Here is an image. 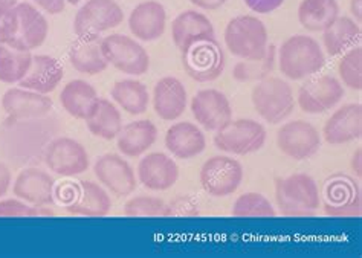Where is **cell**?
Segmentation results:
<instances>
[{"mask_svg":"<svg viewBox=\"0 0 362 258\" xmlns=\"http://www.w3.org/2000/svg\"><path fill=\"white\" fill-rule=\"evenodd\" d=\"M326 64V54L310 35L297 34L284 40L279 49V68L286 78L300 81L318 74Z\"/></svg>","mask_w":362,"mask_h":258,"instance_id":"1","label":"cell"},{"mask_svg":"<svg viewBox=\"0 0 362 258\" xmlns=\"http://www.w3.org/2000/svg\"><path fill=\"white\" fill-rule=\"evenodd\" d=\"M226 49L240 60H255L264 55L269 35L264 23L255 16H237L225 28Z\"/></svg>","mask_w":362,"mask_h":258,"instance_id":"2","label":"cell"},{"mask_svg":"<svg viewBox=\"0 0 362 258\" xmlns=\"http://www.w3.org/2000/svg\"><path fill=\"white\" fill-rule=\"evenodd\" d=\"M275 200L284 216H309L320 208V188L309 175H291L275 180Z\"/></svg>","mask_w":362,"mask_h":258,"instance_id":"3","label":"cell"},{"mask_svg":"<svg viewBox=\"0 0 362 258\" xmlns=\"http://www.w3.org/2000/svg\"><path fill=\"white\" fill-rule=\"evenodd\" d=\"M251 101L259 117L272 126L284 122L295 109L291 84L279 76H266L257 83L251 93Z\"/></svg>","mask_w":362,"mask_h":258,"instance_id":"4","label":"cell"},{"mask_svg":"<svg viewBox=\"0 0 362 258\" xmlns=\"http://www.w3.org/2000/svg\"><path fill=\"white\" fill-rule=\"evenodd\" d=\"M268 133L263 124L255 119H231L214 135V146L230 155L246 156L263 148Z\"/></svg>","mask_w":362,"mask_h":258,"instance_id":"5","label":"cell"},{"mask_svg":"<svg viewBox=\"0 0 362 258\" xmlns=\"http://www.w3.org/2000/svg\"><path fill=\"white\" fill-rule=\"evenodd\" d=\"M104 59L119 72L139 76L148 72L150 57L136 38L124 34H110L101 38Z\"/></svg>","mask_w":362,"mask_h":258,"instance_id":"6","label":"cell"},{"mask_svg":"<svg viewBox=\"0 0 362 258\" xmlns=\"http://www.w3.org/2000/svg\"><path fill=\"white\" fill-rule=\"evenodd\" d=\"M124 22V11L115 0H88L75 14L74 33L80 38H100Z\"/></svg>","mask_w":362,"mask_h":258,"instance_id":"7","label":"cell"},{"mask_svg":"<svg viewBox=\"0 0 362 258\" xmlns=\"http://www.w3.org/2000/svg\"><path fill=\"white\" fill-rule=\"evenodd\" d=\"M182 64L194 81L209 83L223 74L225 54L214 37L204 38L182 51Z\"/></svg>","mask_w":362,"mask_h":258,"instance_id":"8","label":"cell"},{"mask_svg":"<svg viewBox=\"0 0 362 258\" xmlns=\"http://www.w3.org/2000/svg\"><path fill=\"white\" fill-rule=\"evenodd\" d=\"M242 164L231 156H213L201 168V185L205 193L213 197H226L235 193L243 182Z\"/></svg>","mask_w":362,"mask_h":258,"instance_id":"9","label":"cell"},{"mask_svg":"<svg viewBox=\"0 0 362 258\" xmlns=\"http://www.w3.org/2000/svg\"><path fill=\"white\" fill-rule=\"evenodd\" d=\"M45 164L52 173L62 177L80 176L89 170L88 150L78 141L68 136L57 138L45 151Z\"/></svg>","mask_w":362,"mask_h":258,"instance_id":"10","label":"cell"},{"mask_svg":"<svg viewBox=\"0 0 362 258\" xmlns=\"http://www.w3.org/2000/svg\"><path fill=\"white\" fill-rule=\"evenodd\" d=\"M277 146L284 156L293 160H306L318 153L321 135L308 121H289L277 131Z\"/></svg>","mask_w":362,"mask_h":258,"instance_id":"11","label":"cell"},{"mask_svg":"<svg viewBox=\"0 0 362 258\" xmlns=\"http://www.w3.org/2000/svg\"><path fill=\"white\" fill-rule=\"evenodd\" d=\"M344 98V86L332 75H320L304 83L297 102L304 113L318 115L333 109Z\"/></svg>","mask_w":362,"mask_h":258,"instance_id":"12","label":"cell"},{"mask_svg":"<svg viewBox=\"0 0 362 258\" xmlns=\"http://www.w3.org/2000/svg\"><path fill=\"white\" fill-rule=\"evenodd\" d=\"M93 175L98 179L100 185L118 197L130 196L138 187L135 170L126 159L115 153H106L95 160Z\"/></svg>","mask_w":362,"mask_h":258,"instance_id":"13","label":"cell"},{"mask_svg":"<svg viewBox=\"0 0 362 258\" xmlns=\"http://www.w3.org/2000/svg\"><path fill=\"white\" fill-rule=\"evenodd\" d=\"M16 34L8 45L18 51L33 52L46 42L47 34H49V25L40 9L30 2H18L16 5Z\"/></svg>","mask_w":362,"mask_h":258,"instance_id":"14","label":"cell"},{"mask_svg":"<svg viewBox=\"0 0 362 258\" xmlns=\"http://www.w3.org/2000/svg\"><path fill=\"white\" fill-rule=\"evenodd\" d=\"M189 110L199 126L208 131H217L233 119L230 100L217 89L199 90L189 102Z\"/></svg>","mask_w":362,"mask_h":258,"instance_id":"15","label":"cell"},{"mask_svg":"<svg viewBox=\"0 0 362 258\" xmlns=\"http://www.w3.org/2000/svg\"><path fill=\"white\" fill-rule=\"evenodd\" d=\"M13 193L33 206H51L55 202V180L40 168H25L14 180Z\"/></svg>","mask_w":362,"mask_h":258,"instance_id":"16","label":"cell"},{"mask_svg":"<svg viewBox=\"0 0 362 258\" xmlns=\"http://www.w3.org/2000/svg\"><path fill=\"white\" fill-rule=\"evenodd\" d=\"M52 107L54 102L47 95L23 88L8 89L2 97V109L14 121L43 118Z\"/></svg>","mask_w":362,"mask_h":258,"instance_id":"17","label":"cell"},{"mask_svg":"<svg viewBox=\"0 0 362 258\" xmlns=\"http://www.w3.org/2000/svg\"><path fill=\"white\" fill-rule=\"evenodd\" d=\"M136 177L138 182L150 191H167L177 182L179 167L165 153H148L139 160Z\"/></svg>","mask_w":362,"mask_h":258,"instance_id":"18","label":"cell"},{"mask_svg":"<svg viewBox=\"0 0 362 258\" xmlns=\"http://www.w3.org/2000/svg\"><path fill=\"white\" fill-rule=\"evenodd\" d=\"M362 135V106L359 102L346 104L330 115L324 124L322 138L330 146L347 144Z\"/></svg>","mask_w":362,"mask_h":258,"instance_id":"19","label":"cell"},{"mask_svg":"<svg viewBox=\"0 0 362 258\" xmlns=\"http://www.w3.org/2000/svg\"><path fill=\"white\" fill-rule=\"evenodd\" d=\"M167 11L156 0H147L133 8L129 16V30L139 42H155L164 35Z\"/></svg>","mask_w":362,"mask_h":258,"instance_id":"20","label":"cell"},{"mask_svg":"<svg viewBox=\"0 0 362 258\" xmlns=\"http://www.w3.org/2000/svg\"><path fill=\"white\" fill-rule=\"evenodd\" d=\"M150 100L159 119L176 121L187 110L188 95L185 86L176 76H164L155 84Z\"/></svg>","mask_w":362,"mask_h":258,"instance_id":"21","label":"cell"},{"mask_svg":"<svg viewBox=\"0 0 362 258\" xmlns=\"http://www.w3.org/2000/svg\"><path fill=\"white\" fill-rule=\"evenodd\" d=\"M165 148L176 159L188 160L201 155L206 148V138L194 122H176L165 133Z\"/></svg>","mask_w":362,"mask_h":258,"instance_id":"22","label":"cell"},{"mask_svg":"<svg viewBox=\"0 0 362 258\" xmlns=\"http://www.w3.org/2000/svg\"><path fill=\"white\" fill-rule=\"evenodd\" d=\"M211 37H214V26L211 20L194 9L180 13L171 22V38H173V43L180 52L185 51L194 42Z\"/></svg>","mask_w":362,"mask_h":258,"instance_id":"23","label":"cell"},{"mask_svg":"<svg viewBox=\"0 0 362 258\" xmlns=\"http://www.w3.org/2000/svg\"><path fill=\"white\" fill-rule=\"evenodd\" d=\"M64 76L62 63L51 55H33L31 68L25 78L18 83L23 89L49 95L57 89Z\"/></svg>","mask_w":362,"mask_h":258,"instance_id":"24","label":"cell"},{"mask_svg":"<svg viewBox=\"0 0 362 258\" xmlns=\"http://www.w3.org/2000/svg\"><path fill=\"white\" fill-rule=\"evenodd\" d=\"M158 127L148 119H138L122 126L117 136V147L122 156L139 158L155 146Z\"/></svg>","mask_w":362,"mask_h":258,"instance_id":"25","label":"cell"},{"mask_svg":"<svg viewBox=\"0 0 362 258\" xmlns=\"http://www.w3.org/2000/svg\"><path fill=\"white\" fill-rule=\"evenodd\" d=\"M66 209L74 216L104 217L110 213L112 200L103 185L90 180H80L77 184V194Z\"/></svg>","mask_w":362,"mask_h":258,"instance_id":"26","label":"cell"},{"mask_svg":"<svg viewBox=\"0 0 362 258\" xmlns=\"http://www.w3.org/2000/svg\"><path fill=\"white\" fill-rule=\"evenodd\" d=\"M62 107L71 117L88 121L97 110L100 97L92 84L84 80H72L64 86L60 93Z\"/></svg>","mask_w":362,"mask_h":258,"instance_id":"27","label":"cell"},{"mask_svg":"<svg viewBox=\"0 0 362 258\" xmlns=\"http://www.w3.org/2000/svg\"><path fill=\"white\" fill-rule=\"evenodd\" d=\"M69 61L75 71L84 75H98L109 66L101 49V38L77 37L69 47Z\"/></svg>","mask_w":362,"mask_h":258,"instance_id":"28","label":"cell"},{"mask_svg":"<svg viewBox=\"0 0 362 258\" xmlns=\"http://www.w3.org/2000/svg\"><path fill=\"white\" fill-rule=\"evenodd\" d=\"M361 38V26L354 18L338 16L329 28L322 31V46L330 57H337L356 46Z\"/></svg>","mask_w":362,"mask_h":258,"instance_id":"29","label":"cell"},{"mask_svg":"<svg viewBox=\"0 0 362 258\" xmlns=\"http://www.w3.org/2000/svg\"><path fill=\"white\" fill-rule=\"evenodd\" d=\"M110 97L119 109L132 117L144 115L150 104V93L147 86L138 80H119L112 86Z\"/></svg>","mask_w":362,"mask_h":258,"instance_id":"30","label":"cell"},{"mask_svg":"<svg viewBox=\"0 0 362 258\" xmlns=\"http://www.w3.org/2000/svg\"><path fill=\"white\" fill-rule=\"evenodd\" d=\"M339 16L337 0H303L298 6V22L306 31L322 33Z\"/></svg>","mask_w":362,"mask_h":258,"instance_id":"31","label":"cell"},{"mask_svg":"<svg viewBox=\"0 0 362 258\" xmlns=\"http://www.w3.org/2000/svg\"><path fill=\"white\" fill-rule=\"evenodd\" d=\"M89 131L93 136L104 141L115 139L122 129V115L118 106L107 98H100L97 110L86 121Z\"/></svg>","mask_w":362,"mask_h":258,"instance_id":"32","label":"cell"},{"mask_svg":"<svg viewBox=\"0 0 362 258\" xmlns=\"http://www.w3.org/2000/svg\"><path fill=\"white\" fill-rule=\"evenodd\" d=\"M33 63V54L18 51L9 45H0V83L18 84Z\"/></svg>","mask_w":362,"mask_h":258,"instance_id":"33","label":"cell"},{"mask_svg":"<svg viewBox=\"0 0 362 258\" xmlns=\"http://www.w3.org/2000/svg\"><path fill=\"white\" fill-rule=\"evenodd\" d=\"M329 202L326 204V213L332 216H359L361 197L355 194V187L347 182H333L332 189L327 191Z\"/></svg>","mask_w":362,"mask_h":258,"instance_id":"34","label":"cell"},{"mask_svg":"<svg viewBox=\"0 0 362 258\" xmlns=\"http://www.w3.org/2000/svg\"><path fill=\"white\" fill-rule=\"evenodd\" d=\"M275 54H277V47L269 45L260 59L239 61L234 66V78L237 81H260L269 76L275 64Z\"/></svg>","mask_w":362,"mask_h":258,"instance_id":"35","label":"cell"},{"mask_svg":"<svg viewBox=\"0 0 362 258\" xmlns=\"http://www.w3.org/2000/svg\"><path fill=\"white\" fill-rule=\"evenodd\" d=\"M234 217H275L277 211L272 206L271 200L260 193H243L235 199L233 205Z\"/></svg>","mask_w":362,"mask_h":258,"instance_id":"36","label":"cell"},{"mask_svg":"<svg viewBox=\"0 0 362 258\" xmlns=\"http://www.w3.org/2000/svg\"><path fill=\"white\" fill-rule=\"evenodd\" d=\"M338 74L341 84L351 90L362 89V47L354 46L342 54L338 63Z\"/></svg>","mask_w":362,"mask_h":258,"instance_id":"37","label":"cell"},{"mask_svg":"<svg viewBox=\"0 0 362 258\" xmlns=\"http://www.w3.org/2000/svg\"><path fill=\"white\" fill-rule=\"evenodd\" d=\"M127 217H168V204L155 196H136L124 205Z\"/></svg>","mask_w":362,"mask_h":258,"instance_id":"38","label":"cell"},{"mask_svg":"<svg viewBox=\"0 0 362 258\" xmlns=\"http://www.w3.org/2000/svg\"><path fill=\"white\" fill-rule=\"evenodd\" d=\"M40 216H52V211H47L45 208H37L25 200L14 199H0V217H40Z\"/></svg>","mask_w":362,"mask_h":258,"instance_id":"39","label":"cell"},{"mask_svg":"<svg viewBox=\"0 0 362 258\" xmlns=\"http://www.w3.org/2000/svg\"><path fill=\"white\" fill-rule=\"evenodd\" d=\"M17 28L16 6L2 9L0 8V45H8L13 40Z\"/></svg>","mask_w":362,"mask_h":258,"instance_id":"40","label":"cell"},{"mask_svg":"<svg viewBox=\"0 0 362 258\" xmlns=\"http://www.w3.org/2000/svg\"><path fill=\"white\" fill-rule=\"evenodd\" d=\"M197 202L189 196H179L168 204V216L193 217L197 216Z\"/></svg>","mask_w":362,"mask_h":258,"instance_id":"41","label":"cell"},{"mask_svg":"<svg viewBox=\"0 0 362 258\" xmlns=\"http://www.w3.org/2000/svg\"><path fill=\"white\" fill-rule=\"evenodd\" d=\"M245 5L257 14H269L277 11L284 4V0H243Z\"/></svg>","mask_w":362,"mask_h":258,"instance_id":"42","label":"cell"},{"mask_svg":"<svg viewBox=\"0 0 362 258\" xmlns=\"http://www.w3.org/2000/svg\"><path fill=\"white\" fill-rule=\"evenodd\" d=\"M33 2L51 16L63 13L66 6V0H33Z\"/></svg>","mask_w":362,"mask_h":258,"instance_id":"43","label":"cell"},{"mask_svg":"<svg viewBox=\"0 0 362 258\" xmlns=\"http://www.w3.org/2000/svg\"><path fill=\"white\" fill-rule=\"evenodd\" d=\"M75 194H77V184H71V182H64L62 187L57 188L55 187V196H59L60 202L68 206L72 200L75 199Z\"/></svg>","mask_w":362,"mask_h":258,"instance_id":"44","label":"cell"},{"mask_svg":"<svg viewBox=\"0 0 362 258\" xmlns=\"http://www.w3.org/2000/svg\"><path fill=\"white\" fill-rule=\"evenodd\" d=\"M11 184H13L11 171H9V168L4 164V162H0V199L8 193V189L11 188Z\"/></svg>","mask_w":362,"mask_h":258,"instance_id":"45","label":"cell"},{"mask_svg":"<svg viewBox=\"0 0 362 258\" xmlns=\"http://www.w3.org/2000/svg\"><path fill=\"white\" fill-rule=\"evenodd\" d=\"M196 8L205 9V11H214L226 4V0H189Z\"/></svg>","mask_w":362,"mask_h":258,"instance_id":"46","label":"cell"},{"mask_svg":"<svg viewBox=\"0 0 362 258\" xmlns=\"http://www.w3.org/2000/svg\"><path fill=\"white\" fill-rule=\"evenodd\" d=\"M350 11L356 18L355 22L361 25V20H362V0H350Z\"/></svg>","mask_w":362,"mask_h":258,"instance_id":"47","label":"cell"},{"mask_svg":"<svg viewBox=\"0 0 362 258\" xmlns=\"http://www.w3.org/2000/svg\"><path fill=\"white\" fill-rule=\"evenodd\" d=\"M361 153H362V150L358 148V150L355 151L354 158H351V167H354V170H355V173H356L358 177H361V175H362V168H361Z\"/></svg>","mask_w":362,"mask_h":258,"instance_id":"48","label":"cell"},{"mask_svg":"<svg viewBox=\"0 0 362 258\" xmlns=\"http://www.w3.org/2000/svg\"><path fill=\"white\" fill-rule=\"evenodd\" d=\"M18 4V0H0V8L8 9V8H14Z\"/></svg>","mask_w":362,"mask_h":258,"instance_id":"49","label":"cell"},{"mask_svg":"<svg viewBox=\"0 0 362 258\" xmlns=\"http://www.w3.org/2000/svg\"><path fill=\"white\" fill-rule=\"evenodd\" d=\"M81 0H66V4H71V5H78Z\"/></svg>","mask_w":362,"mask_h":258,"instance_id":"50","label":"cell"}]
</instances>
